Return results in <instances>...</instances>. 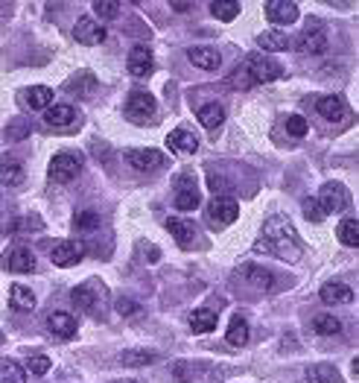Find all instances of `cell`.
Returning <instances> with one entry per match:
<instances>
[{
  "mask_svg": "<svg viewBox=\"0 0 359 383\" xmlns=\"http://www.w3.org/2000/svg\"><path fill=\"white\" fill-rule=\"evenodd\" d=\"M257 252H266V255H275V258H281L286 263H298V258H301V237H298L295 232V225L286 214H275L266 220L263 225V234L260 240H257Z\"/></svg>",
  "mask_w": 359,
  "mask_h": 383,
  "instance_id": "6da1fadb",
  "label": "cell"
},
{
  "mask_svg": "<svg viewBox=\"0 0 359 383\" xmlns=\"http://www.w3.org/2000/svg\"><path fill=\"white\" fill-rule=\"evenodd\" d=\"M123 114H126V120L137 123V126H146L155 120V114H158V103L149 91H134L129 94V100L123 106Z\"/></svg>",
  "mask_w": 359,
  "mask_h": 383,
  "instance_id": "7a4b0ae2",
  "label": "cell"
},
{
  "mask_svg": "<svg viewBox=\"0 0 359 383\" xmlns=\"http://www.w3.org/2000/svg\"><path fill=\"white\" fill-rule=\"evenodd\" d=\"M175 208L178 211H196L199 205H202V194H199V184H196V176H193V170H182V173L175 176Z\"/></svg>",
  "mask_w": 359,
  "mask_h": 383,
  "instance_id": "3957f363",
  "label": "cell"
},
{
  "mask_svg": "<svg viewBox=\"0 0 359 383\" xmlns=\"http://www.w3.org/2000/svg\"><path fill=\"white\" fill-rule=\"evenodd\" d=\"M47 173L56 184H70L79 173H82V158L73 156V152H58V156H53Z\"/></svg>",
  "mask_w": 359,
  "mask_h": 383,
  "instance_id": "277c9868",
  "label": "cell"
},
{
  "mask_svg": "<svg viewBox=\"0 0 359 383\" xmlns=\"http://www.w3.org/2000/svg\"><path fill=\"white\" fill-rule=\"evenodd\" d=\"M315 202L325 208V214H336V211H345L351 205V194H348L345 184L327 182V184H322V190H318Z\"/></svg>",
  "mask_w": 359,
  "mask_h": 383,
  "instance_id": "5b68a950",
  "label": "cell"
},
{
  "mask_svg": "<svg viewBox=\"0 0 359 383\" xmlns=\"http://www.w3.org/2000/svg\"><path fill=\"white\" fill-rule=\"evenodd\" d=\"M243 68H246V76L251 80V85L275 82L277 76L284 73V70H281V65H277V62H272V59H266V56H254V59H248Z\"/></svg>",
  "mask_w": 359,
  "mask_h": 383,
  "instance_id": "8992f818",
  "label": "cell"
},
{
  "mask_svg": "<svg viewBox=\"0 0 359 383\" xmlns=\"http://www.w3.org/2000/svg\"><path fill=\"white\" fill-rule=\"evenodd\" d=\"M106 35H108V30L99 24V21H94V18H79L76 21V27H73V38L79 44H88V47H94V44H103L106 42Z\"/></svg>",
  "mask_w": 359,
  "mask_h": 383,
  "instance_id": "52a82bcc",
  "label": "cell"
},
{
  "mask_svg": "<svg viewBox=\"0 0 359 383\" xmlns=\"http://www.w3.org/2000/svg\"><path fill=\"white\" fill-rule=\"evenodd\" d=\"M126 65H129V73L134 76V80H146V76H152V70H155V56L146 44H134Z\"/></svg>",
  "mask_w": 359,
  "mask_h": 383,
  "instance_id": "ba28073f",
  "label": "cell"
},
{
  "mask_svg": "<svg viewBox=\"0 0 359 383\" xmlns=\"http://www.w3.org/2000/svg\"><path fill=\"white\" fill-rule=\"evenodd\" d=\"M123 156H126V161H129L134 170H141V173H152V170L164 167V156H161L158 149L141 146V149H126Z\"/></svg>",
  "mask_w": 359,
  "mask_h": 383,
  "instance_id": "9c48e42d",
  "label": "cell"
},
{
  "mask_svg": "<svg viewBox=\"0 0 359 383\" xmlns=\"http://www.w3.org/2000/svg\"><path fill=\"white\" fill-rule=\"evenodd\" d=\"M301 9H298L295 0H269L266 4V18L272 24H295Z\"/></svg>",
  "mask_w": 359,
  "mask_h": 383,
  "instance_id": "30bf717a",
  "label": "cell"
},
{
  "mask_svg": "<svg viewBox=\"0 0 359 383\" xmlns=\"http://www.w3.org/2000/svg\"><path fill=\"white\" fill-rule=\"evenodd\" d=\"M315 111L330 123H342L348 118V103H345V97H339V94H327V97L315 103Z\"/></svg>",
  "mask_w": 359,
  "mask_h": 383,
  "instance_id": "8fae6325",
  "label": "cell"
},
{
  "mask_svg": "<svg viewBox=\"0 0 359 383\" xmlns=\"http://www.w3.org/2000/svg\"><path fill=\"white\" fill-rule=\"evenodd\" d=\"M4 266L9 272H35L38 260H35V255L30 252V249L15 246V249H9V252L4 255Z\"/></svg>",
  "mask_w": 359,
  "mask_h": 383,
  "instance_id": "7c38bea8",
  "label": "cell"
},
{
  "mask_svg": "<svg viewBox=\"0 0 359 383\" xmlns=\"http://www.w3.org/2000/svg\"><path fill=\"white\" fill-rule=\"evenodd\" d=\"M85 258V246L82 243H76V240H65V243H58L53 252H50V260L56 266H76L79 260Z\"/></svg>",
  "mask_w": 359,
  "mask_h": 383,
  "instance_id": "4fadbf2b",
  "label": "cell"
},
{
  "mask_svg": "<svg viewBox=\"0 0 359 383\" xmlns=\"http://www.w3.org/2000/svg\"><path fill=\"white\" fill-rule=\"evenodd\" d=\"M208 214L216 222H234L239 217V205L231 196H213L210 205H208Z\"/></svg>",
  "mask_w": 359,
  "mask_h": 383,
  "instance_id": "5bb4252c",
  "label": "cell"
},
{
  "mask_svg": "<svg viewBox=\"0 0 359 383\" xmlns=\"http://www.w3.org/2000/svg\"><path fill=\"white\" fill-rule=\"evenodd\" d=\"M167 149H172L175 156H193V152L199 149V138L190 129H175L167 135Z\"/></svg>",
  "mask_w": 359,
  "mask_h": 383,
  "instance_id": "9a60e30c",
  "label": "cell"
},
{
  "mask_svg": "<svg viewBox=\"0 0 359 383\" xmlns=\"http://www.w3.org/2000/svg\"><path fill=\"white\" fill-rule=\"evenodd\" d=\"M196 118L208 132H219V126L225 123V106L222 103H205L196 108Z\"/></svg>",
  "mask_w": 359,
  "mask_h": 383,
  "instance_id": "2e32d148",
  "label": "cell"
},
{
  "mask_svg": "<svg viewBox=\"0 0 359 383\" xmlns=\"http://www.w3.org/2000/svg\"><path fill=\"white\" fill-rule=\"evenodd\" d=\"M44 123L56 126V129L70 126V123H76V108L70 103H53L50 108H44Z\"/></svg>",
  "mask_w": 359,
  "mask_h": 383,
  "instance_id": "e0dca14e",
  "label": "cell"
},
{
  "mask_svg": "<svg viewBox=\"0 0 359 383\" xmlns=\"http://www.w3.org/2000/svg\"><path fill=\"white\" fill-rule=\"evenodd\" d=\"M327 47V35L325 30H318V27H310L301 38H298V50L307 53V56H322Z\"/></svg>",
  "mask_w": 359,
  "mask_h": 383,
  "instance_id": "ac0fdd59",
  "label": "cell"
},
{
  "mask_svg": "<svg viewBox=\"0 0 359 383\" xmlns=\"http://www.w3.org/2000/svg\"><path fill=\"white\" fill-rule=\"evenodd\" d=\"M187 59H190V65L202 68V70H216L219 65H222V56H219L213 47H190Z\"/></svg>",
  "mask_w": 359,
  "mask_h": 383,
  "instance_id": "d6986e66",
  "label": "cell"
},
{
  "mask_svg": "<svg viewBox=\"0 0 359 383\" xmlns=\"http://www.w3.org/2000/svg\"><path fill=\"white\" fill-rule=\"evenodd\" d=\"M167 232L178 240V246L190 249L193 240H196V228L190 225V220H182V217H167Z\"/></svg>",
  "mask_w": 359,
  "mask_h": 383,
  "instance_id": "ffe728a7",
  "label": "cell"
},
{
  "mask_svg": "<svg viewBox=\"0 0 359 383\" xmlns=\"http://www.w3.org/2000/svg\"><path fill=\"white\" fill-rule=\"evenodd\" d=\"M47 328H50V334H56V337L70 339V337L76 334V319H73L70 313H65V310H53V313L47 316Z\"/></svg>",
  "mask_w": 359,
  "mask_h": 383,
  "instance_id": "44dd1931",
  "label": "cell"
},
{
  "mask_svg": "<svg viewBox=\"0 0 359 383\" xmlns=\"http://www.w3.org/2000/svg\"><path fill=\"white\" fill-rule=\"evenodd\" d=\"M353 299V290L342 281H327L322 287V301L325 304H348Z\"/></svg>",
  "mask_w": 359,
  "mask_h": 383,
  "instance_id": "7402d4cb",
  "label": "cell"
},
{
  "mask_svg": "<svg viewBox=\"0 0 359 383\" xmlns=\"http://www.w3.org/2000/svg\"><path fill=\"white\" fill-rule=\"evenodd\" d=\"M24 100H27L30 108L44 111V108L53 106V88H47V85H32V88L24 91Z\"/></svg>",
  "mask_w": 359,
  "mask_h": 383,
  "instance_id": "603a6c76",
  "label": "cell"
},
{
  "mask_svg": "<svg viewBox=\"0 0 359 383\" xmlns=\"http://www.w3.org/2000/svg\"><path fill=\"white\" fill-rule=\"evenodd\" d=\"M307 383H342V375L330 363H315L307 369Z\"/></svg>",
  "mask_w": 359,
  "mask_h": 383,
  "instance_id": "cb8c5ba5",
  "label": "cell"
},
{
  "mask_svg": "<svg viewBox=\"0 0 359 383\" xmlns=\"http://www.w3.org/2000/svg\"><path fill=\"white\" fill-rule=\"evenodd\" d=\"M9 304H12L15 310H24V313H30V310H35V293L30 290V287L15 284L12 290H9Z\"/></svg>",
  "mask_w": 359,
  "mask_h": 383,
  "instance_id": "d4e9b609",
  "label": "cell"
},
{
  "mask_svg": "<svg viewBox=\"0 0 359 383\" xmlns=\"http://www.w3.org/2000/svg\"><path fill=\"white\" fill-rule=\"evenodd\" d=\"M216 328V313L210 308H199L190 313V331L193 334H210Z\"/></svg>",
  "mask_w": 359,
  "mask_h": 383,
  "instance_id": "484cf974",
  "label": "cell"
},
{
  "mask_svg": "<svg viewBox=\"0 0 359 383\" xmlns=\"http://www.w3.org/2000/svg\"><path fill=\"white\" fill-rule=\"evenodd\" d=\"M0 383H27L24 366H18L9 357H0Z\"/></svg>",
  "mask_w": 359,
  "mask_h": 383,
  "instance_id": "4316f807",
  "label": "cell"
},
{
  "mask_svg": "<svg viewBox=\"0 0 359 383\" xmlns=\"http://www.w3.org/2000/svg\"><path fill=\"white\" fill-rule=\"evenodd\" d=\"M24 182V167L18 161H0V184L4 187H18Z\"/></svg>",
  "mask_w": 359,
  "mask_h": 383,
  "instance_id": "83f0119b",
  "label": "cell"
},
{
  "mask_svg": "<svg viewBox=\"0 0 359 383\" xmlns=\"http://www.w3.org/2000/svg\"><path fill=\"white\" fill-rule=\"evenodd\" d=\"M243 275L248 278V284H254L257 290H272L275 275L269 270H260V266H243Z\"/></svg>",
  "mask_w": 359,
  "mask_h": 383,
  "instance_id": "f1b7e54d",
  "label": "cell"
},
{
  "mask_svg": "<svg viewBox=\"0 0 359 383\" xmlns=\"http://www.w3.org/2000/svg\"><path fill=\"white\" fill-rule=\"evenodd\" d=\"M257 44H260L263 50H275V53H281V50H289V38H286V32L272 30V32H260V38H257Z\"/></svg>",
  "mask_w": 359,
  "mask_h": 383,
  "instance_id": "f546056e",
  "label": "cell"
},
{
  "mask_svg": "<svg viewBox=\"0 0 359 383\" xmlns=\"http://www.w3.org/2000/svg\"><path fill=\"white\" fill-rule=\"evenodd\" d=\"M313 331L322 334V337H336V334H342V322L330 313H322V316L313 319Z\"/></svg>",
  "mask_w": 359,
  "mask_h": 383,
  "instance_id": "4dcf8cb0",
  "label": "cell"
},
{
  "mask_svg": "<svg viewBox=\"0 0 359 383\" xmlns=\"http://www.w3.org/2000/svg\"><path fill=\"white\" fill-rule=\"evenodd\" d=\"M228 342H231V346H237V349H243L246 342H248V325H246L243 316H234L231 319V325H228Z\"/></svg>",
  "mask_w": 359,
  "mask_h": 383,
  "instance_id": "1f68e13d",
  "label": "cell"
},
{
  "mask_svg": "<svg viewBox=\"0 0 359 383\" xmlns=\"http://www.w3.org/2000/svg\"><path fill=\"white\" fill-rule=\"evenodd\" d=\"M158 360V354L155 351H141V349H137V351H123V354H120V363H123V366H152V363Z\"/></svg>",
  "mask_w": 359,
  "mask_h": 383,
  "instance_id": "d6a6232c",
  "label": "cell"
},
{
  "mask_svg": "<svg viewBox=\"0 0 359 383\" xmlns=\"http://www.w3.org/2000/svg\"><path fill=\"white\" fill-rule=\"evenodd\" d=\"M73 225L79 228V232H96L99 225H103V220H99L96 211H76V217H73Z\"/></svg>",
  "mask_w": 359,
  "mask_h": 383,
  "instance_id": "836d02e7",
  "label": "cell"
},
{
  "mask_svg": "<svg viewBox=\"0 0 359 383\" xmlns=\"http://www.w3.org/2000/svg\"><path fill=\"white\" fill-rule=\"evenodd\" d=\"M339 240H342L348 249H356L359 246V222L351 217V220H342L339 225Z\"/></svg>",
  "mask_w": 359,
  "mask_h": 383,
  "instance_id": "e575fe53",
  "label": "cell"
},
{
  "mask_svg": "<svg viewBox=\"0 0 359 383\" xmlns=\"http://www.w3.org/2000/svg\"><path fill=\"white\" fill-rule=\"evenodd\" d=\"M210 15L219 18V21H234V18L239 15V4H237V0H231V4H225V0H213Z\"/></svg>",
  "mask_w": 359,
  "mask_h": 383,
  "instance_id": "d590c367",
  "label": "cell"
},
{
  "mask_svg": "<svg viewBox=\"0 0 359 383\" xmlns=\"http://www.w3.org/2000/svg\"><path fill=\"white\" fill-rule=\"evenodd\" d=\"M24 372H32V375H47L50 372V357H44V354H32V357H27V366H24Z\"/></svg>",
  "mask_w": 359,
  "mask_h": 383,
  "instance_id": "8d00e7d4",
  "label": "cell"
},
{
  "mask_svg": "<svg viewBox=\"0 0 359 383\" xmlns=\"http://www.w3.org/2000/svg\"><path fill=\"white\" fill-rule=\"evenodd\" d=\"M94 301H96V293L91 290L88 284H82V287H76V290H73V304H76V308H94Z\"/></svg>",
  "mask_w": 359,
  "mask_h": 383,
  "instance_id": "74e56055",
  "label": "cell"
},
{
  "mask_svg": "<svg viewBox=\"0 0 359 383\" xmlns=\"http://www.w3.org/2000/svg\"><path fill=\"white\" fill-rule=\"evenodd\" d=\"M307 120L301 118V114H292V118H286V135L289 138H304L307 135Z\"/></svg>",
  "mask_w": 359,
  "mask_h": 383,
  "instance_id": "f35d334b",
  "label": "cell"
},
{
  "mask_svg": "<svg viewBox=\"0 0 359 383\" xmlns=\"http://www.w3.org/2000/svg\"><path fill=\"white\" fill-rule=\"evenodd\" d=\"M304 217H307L310 222H322L327 214H325V208L315 202V196H307V199H304Z\"/></svg>",
  "mask_w": 359,
  "mask_h": 383,
  "instance_id": "ab89813d",
  "label": "cell"
},
{
  "mask_svg": "<svg viewBox=\"0 0 359 383\" xmlns=\"http://www.w3.org/2000/svg\"><path fill=\"white\" fill-rule=\"evenodd\" d=\"M94 9L99 18H117L120 4H114V0H94Z\"/></svg>",
  "mask_w": 359,
  "mask_h": 383,
  "instance_id": "60d3db41",
  "label": "cell"
},
{
  "mask_svg": "<svg viewBox=\"0 0 359 383\" xmlns=\"http://www.w3.org/2000/svg\"><path fill=\"white\" fill-rule=\"evenodd\" d=\"M117 310L123 313V316H137V313H141V308H137L134 301H126V299H120V301H117Z\"/></svg>",
  "mask_w": 359,
  "mask_h": 383,
  "instance_id": "b9f144b4",
  "label": "cell"
},
{
  "mask_svg": "<svg viewBox=\"0 0 359 383\" xmlns=\"http://www.w3.org/2000/svg\"><path fill=\"white\" fill-rule=\"evenodd\" d=\"M175 12H190L193 9V4H178V0H172V4H170Z\"/></svg>",
  "mask_w": 359,
  "mask_h": 383,
  "instance_id": "7bdbcfd3",
  "label": "cell"
},
{
  "mask_svg": "<svg viewBox=\"0 0 359 383\" xmlns=\"http://www.w3.org/2000/svg\"><path fill=\"white\" fill-rule=\"evenodd\" d=\"M114 383H137V380H114Z\"/></svg>",
  "mask_w": 359,
  "mask_h": 383,
  "instance_id": "ee69618b",
  "label": "cell"
},
{
  "mask_svg": "<svg viewBox=\"0 0 359 383\" xmlns=\"http://www.w3.org/2000/svg\"><path fill=\"white\" fill-rule=\"evenodd\" d=\"M0 346H4V334H0Z\"/></svg>",
  "mask_w": 359,
  "mask_h": 383,
  "instance_id": "f6af8a7d",
  "label": "cell"
}]
</instances>
